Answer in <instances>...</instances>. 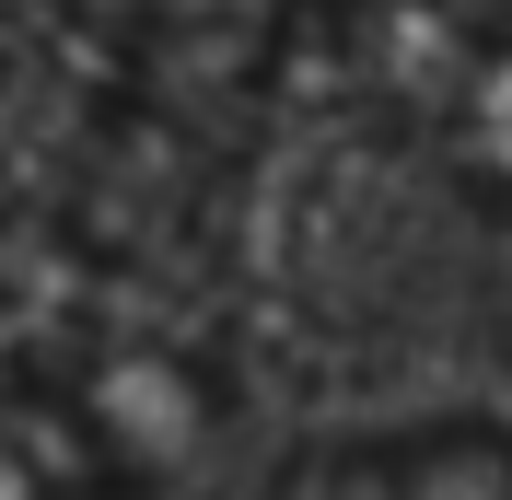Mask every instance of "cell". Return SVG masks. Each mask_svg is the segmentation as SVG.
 <instances>
[{"mask_svg":"<svg viewBox=\"0 0 512 500\" xmlns=\"http://www.w3.org/2000/svg\"><path fill=\"white\" fill-rule=\"evenodd\" d=\"M280 500H512V431L431 419V431H350L303 454Z\"/></svg>","mask_w":512,"mask_h":500,"instance_id":"6da1fadb","label":"cell"},{"mask_svg":"<svg viewBox=\"0 0 512 500\" xmlns=\"http://www.w3.org/2000/svg\"><path fill=\"white\" fill-rule=\"evenodd\" d=\"M419 117H431L443 163H454L478 198H512V0L466 35V59L431 82V105H419Z\"/></svg>","mask_w":512,"mask_h":500,"instance_id":"7a4b0ae2","label":"cell"}]
</instances>
